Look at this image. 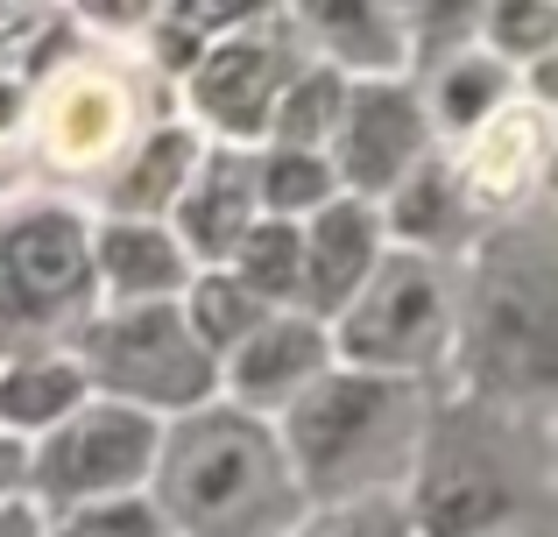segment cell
Segmentation results:
<instances>
[{
	"mask_svg": "<svg viewBox=\"0 0 558 537\" xmlns=\"http://www.w3.org/2000/svg\"><path fill=\"white\" fill-rule=\"evenodd\" d=\"M198 283V263L170 227L99 220V297L107 304H184Z\"/></svg>",
	"mask_w": 558,
	"mask_h": 537,
	"instance_id": "obj_15",
	"label": "cell"
},
{
	"mask_svg": "<svg viewBox=\"0 0 558 537\" xmlns=\"http://www.w3.org/2000/svg\"><path fill=\"white\" fill-rule=\"evenodd\" d=\"M149 502L170 537H298L312 516L283 425L227 396L170 425Z\"/></svg>",
	"mask_w": 558,
	"mask_h": 537,
	"instance_id": "obj_1",
	"label": "cell"
},
{
	"mask_svg": "<svg viewBox=\"0 0 558 537\" xmlns=\"http://www.w3.org/2000/svg\"><path fill=\"white\" fill-rule=\"evenodd\" d=\"M347 93H354V78H347V71H332V64L298 71V85H290L283 107H276L269 149L332 156V142H340V121H347Z\"/></svg>",
	"mask_w": 558,
	"mask_h": 537,
	"instance_id": "obj_20",
	"label": "cell"
},
{
	"mask_svg": "<svg viewBox=\"0 0 558 537\" xmlns=\"http://www.w3.org/2000/svg\"><path fill=\"white\" fill-rule=\"evenodd\" d=\"M184 318H191V332H198V340L219 354V368H227V361L241 354V346L255 340V332L269 326L276 312H269V304H262L233 269H198V283L184 290Z\"/></svg>",
	"mask_w": 558,
	"mask_h": 537,
	"instance_id": "obj_21",
	"label": "cell"
},
{
	"mask_svg": "<svg viewBox=\"0 0 558 537\" xmlns=\"http://www.w3.org/2000/svg\"><path fill=\"white\" fill-rule=\"evenodd\" d=\"M460 206H466V184H460V170L446 163V156H432V163L417 170V178L403 184V192L381 206V227H389L403 248H417V255H432L438 241L460 227Z\"/></svg>",
	"mask_w": 558,
	"mask_h": 537,
	"instance_id": "obj_22",
	"label": "cell"
},
{
	"mask_svg": "<svg viewBox=\"0 0 558 537\" xmlns=\"http://www.w3.org/2000/svg\"><path fill=\"white\" fill-rule=\"evenodd\" d=\"M93 396H99V389H93V375L78 368L71 346L8 361V368H0V439H14V446L36 453V446L50 439V431H64Z\"/></svg>",
	"mask_w": 558,
	"mask_h": 537,
	"instance_id": "obj_16",
	"label": "cell"
},
{
	"mask_svg": "<svg viewBox=\"0 0 558 537\" xmlns=\"http://www.w3.org/2000/svg\"><path fill=\"white\" fill-rule=\"evenodd\" d=\"M474 346L502 389H558V276H488L474 297Z\"/></svg>",
	"mask_w": 558,
	"mask_h": 537,
	"instance_id": "obj_9",
	"label": "cell"
},
{
	"mask_svg": "<svg viewBox=\"0 0 558 537\" xmlns=\"http://www.w3.org/2000/svg\"><path fill=\"white\" fill-rule=\"evenodd\" d=\"M262 212L269 220H298L312 227L326 206H340V170H332V156H304V149H262Z\"/></svg>",
	"mask_w": 558,
	"mask_h": 537,
	"instance_id": "obj_24",
	"label": "cell"
},
{
	"mask_svg": "<svg viewBox=\"0 0 558 537\" xmlns=\"http://www.w3.org/2000/svg\"><path fill=\"white\" fill-rule=\"evenodd\" d=\"M290 85H298V71L283 64V50L262 28L213 36L205 64L191 71V113H198V127L219 135V149H269L276 107Z\"/></svg>",
	"mask_w": 558,
	"mask_h": 537,
	"instance_id": "obj_8",
	"label": "cell"
},
{
	"mask_svg": "<svg viewBox=\"0 0 558 537\" xmlns=\"http://www.w3.org/2000/svg\"><path fill=\"white\" fill-rule=\"evenodd\" d=\"M233 276H241L269 312H304V276H312L304 227L298 220H262L255 234L241 241V255H233Z\"/></svg>",
	"mask_w": 558,
	"mask_h": 537,
	"instance_id": "obj_23",
	"label": "cell"
},
{
	"mask_svg": "<svg viewBox=\"0 0 558 537\" xmlns=\"http://www.w3.org/2000/svg\"><path fill=\"white\" fill-rule=\"evenodd\" d=\"M340 368L332 354V326H318L312 312H276L241 354L227 361V403L255 417H283L304 389H318L326 375Z\"/></svg>",
	"mask_w": 558,
	"mask_h": 537,
	"instance_id": "obj_11",
	"label": "cell"
},
{
	"mask_svg": "<svg viewBox=\"0 0 558 537\" xmlns=\"http://www.w3.org/2000/svg\"><path fill=\"white\" fill-rule=\"evenodd\" d=\"M22 481H28V446L0 439V502H22V496H14Z\"/></svg>",
	"mask_w": 558,
	"mask_h": 537,
	"instance_id": "obj_29",
	"label": "cell"
},
{
	"mask_svg": "<svg viewBox=\"0 0 558 537\" xmlns=\"http://www.w3.org/2000/svg\"><path fill=\"white\" fill-rule=\"evenodd\" d=\"M298 22H312V36L326 42V64L347 71V78H403V57H410V22L403 8H304Z\"/></svg>",
	"mask_w": 558,
	"mask_h": 537,
	"instance_id": "obj_19",
	"label": "cell"
},
{
	"mask_svg": "<svg viewBox=\"0 0 558 537\" xmlns=\"http://www.w3.org/2000/svg\"><path fill=\"white\" fill-rule=\"evenodd\" d=\"M545 156H551V121H545V107H509L495 127H481L474 142L460 149V184H466V198H481V206H502V198H517L523 184L545 170Z\"/></svg>",
	"mask_w": 558,
	"mask_h": 537,
	"instance_id": "obj_18",
	"label": "cell"
},
{
	"mask_svg": "<svg viewBox=\"0 0 558 537\" xmlns=\"http://www.w3.org/2000/svg\"><path fill=\"white\" fill-rule=\"evenodd\" d=\"M298 537H417V524H410V502H332L304 516Z\"/></svg>",
	"mask_w": 558,
	"mask_h": 537,
	"instance_id": "obj_27",
	"label": "cell"
},
{
	"mask_svg": "<svg viewBox=\"0 0 558 537\" xmlns=\"http://www.w3.org/2000/svg\"><path fill=\"white\" fill-rule=\"evenodd\" d=\"M424 107H432V127L452 142H474L481 127H495L509 107H517V64L495 57L488 42L474 50H452L438 57L432 85H424Z\"/></svg>",
	"mask_w": 558,
	"mask_h": 537,
	"instance_id": "obj_17",
	"label": "cell"
},
{
	"mask_svg": "<svg viewBox=\"0 0 558 537\" xmlns=\"http://www.w3.org/2000/svg\"><path fill=\"white\" fill-rule=\"evenodd\" d=\"M99 312V227L64 198H22L0 212V368L57 354Z\"/></svg>",
	"mask_w": 558,
	"mask_h": 537,
	"instance_id": "obj_3",
	"label": "cell"
},
{
	"mask_svg": "<svg viewBox=\"0 0 558 537\" xmlns=\"http://www.w3.org/2000/svg\"><path fill=\"white\" fill-rule=\"evenodd\" d=\"M262 149H213L198 170V184L184 192L170 234L184 241V255L198 269H233L241 241L255 234L269 212H262Z\"/></svg>",
	"mask_w": 558,
	"mask_h": 537,
	"instance_id": "obj_12",
	"label": "cell"
},
{
	"mask_svg": "<svg viewBox=\"0 0 558 537\" xmlns=\"http://www.w3.org/2000/svg\"><path fill=\"white\" fill-rule=\"evenodd\" d=\"M283 446L298 460V481L312 510L332 502H410V474L424 467V389L403 375L332 368L318 389H304L283 417Z\"/></svg>",
	"mask_w": 558,
	"mask_h": 537,
	"instance_id": "obj_2",
	"label": "cell"
},
{
	"mask_svg": "<svg viewBox=\"0 0 558 537\" xmlns=\"http://www.w3.org/2000/svg\"><path fill=\"white\" fill-rule=\"evenodd\" d=\"M50 537H170V524L149 496H128V502H99V510L57 516Z\"/></svg>",
	"mask_w": 558,
	"mask_h": 537,
	"instance_id": "obj_26",
	"label": "cell"
},
{
	"mask_svg": "<svg viewBox=\"0 0 558 537\" xmlns=\"http://www.w3.org/2000/svg\"><path fill=\"white\" fill-rule=\"evenodd\" d=\"M163 439H170L163 417L135 411V403H113V396H93L64 431H50L28 453V496H36V510L50 524L71 510L149 496L156 467H163Z\"/></svg>",
	"mask_w": 558,
	"mask_h": 537,
	"instance_id": "obj_5",
	"label": "cell"
},
{
	"mask_svg": "<svg viewBox=\"0 0 558 537\" xmlns=\"http://www.w3.org/2000/svg\"><path fill=\"white\" fill-rule=\"evenodd\" d=\"M205 156H213V142H205L191 121L149 127V135H142V149L121 163V178H113V192H107V220L170 227V220H178V206H184V192L198 184Z\"/></svg>",
	"mask_w": 558,
	"mask_h": 537,
	"instance_id": "obj_14",
	"label": "cell"
},
{
	"mask_svg": "<svg viewBox=\"0 0 558 537\" xmlns=\"http://www.w3.org/2000/svg\"><path fill=\"white\" fill-rule=\"evenodd\" d=\"M14 113H22V93H14V85L0 78V127H14Z\"/></svg>",
	"mask_w": 558,
	"mask_h": 537,
	"instance_id": "obj_30",
	"label": "cell"
},
{
	"mask_svg": "<svg viewBox=\"0 0 558 537\" xmlns=\"http://www.w3.org/2000/svg\"><path fill=\"white\" fill-rule=\"evenodd\" d=\"M432 107H424L417 85L403 78H361L347 93V121L332 142V170H340V192L361 206H389L424 163H432Z\"/></svg>",
	"mask_w": 558,
	"mask_h": 537,
	"instance_id": "obj_7",
	"label": "cell"
},
{
	"mask_svg": "<svg viewBox=\"0 0 558 537\" xmlns=\"http://www.w3.org/2000/svg\"><path fill=\"white\" fill-rule=\"evenodd\" d=\"M502 537H517V530H502Z\"/></svg>",
	"mask_w": 558,
	"mask_h": 537,
	"instance_id": "obj_31",
	"label": "cell"
},
{
	"mask_svg": "<svg viewBox=\"0 0 558 537\" xmlns=\"http://www.w3.org/2000/svg\"><path fill=\"white\" fill-rule=\"evenodd\" d=\"M0 537H50L36 502H0Z\"/></svg>",
	"mask_w": 558,
	"mask_h": 537,
	"instance_id": "obj_28",
	"label": "cell"
},
{
	"mask_svg": "<svg viewBox=\"0 0 558 537\" xmlns=\"http://www.w3.org/2000/svg\"><path fill=\"white\" fill-rule=\"evenodd\" d=\"M389 227H381V206H361V198H340L326 206L312 227H304V255H312V276H304V312L318 326H340L354 312V297L375 283V269L389 263Z\"/></svg>",
	"mask_w": 558,
	"mask_h": 537,
	"instance_id": "obj_13",
	"label": "cell"
},
{
	"mask_svg": "<svg viewBox=\"0 0 558 537\" xmlns=\"http://www.w3.org/2000/svg\"><path fill=\"white\" fill-rule=\"evenodd\" d=\"M481 36H488L495 57H509V64H551L558 57V8L545 0H523V8H481Z\"/></svg>",
	"mask_w": 558,
	"mask_h": 537,
	"instance_id": "obj_25",
	"label": "cell"
},
{
	"mask_svg": "<svg viewBox=\"0 0 558 537\" xmlns=\"http://www.w3.org/2000/svg\"><path fill=\"white\" fill-rule=\"evenodd\" d=\"M446 340H452V290L438 255H417V248H389V263L354 297V312L332 326L340 368L403 375V382H417V368Z\"/></svg>",
	"mask_w": 558,
	"mask_h": 537,
	"instance_id": "obj_6",
	"label": "cell"
},
{
	"mask_svg": "<svg viewBox=\"0 0 558 537\" xmlns=\"http://www.w3.org/2000/svg\"><path fill=\"white\" fill-rule=\"evenodd\" d=\"M71 354L93 375L99 396L135 403V411L163 417V425L227 396V368L191 332L184 304H99L78 326Z\"/></svg>",
	"mask_w": 558,
	"mask_h": 537,
	"instance_id": "obj_4",
	"label": "cell"
},
{
	"mask_svg": "<svg viewBox=\"0 0 558 537\" xmlns=\"http://www.w3.org/2000/svg\"><path fill=\"white\" fill-rule=\"evenodd\" d=\"M36 135L50 170H113L142 149L135 135V85L121 71H71L36 99Z\"/></svg>",
	"mask_w": 558,
	"mask_h": 537,
	"instance_id": "obj_10",
	"label": "cell"
}]
</instances>
